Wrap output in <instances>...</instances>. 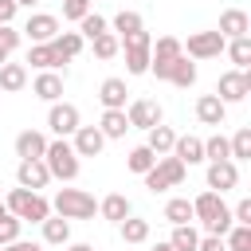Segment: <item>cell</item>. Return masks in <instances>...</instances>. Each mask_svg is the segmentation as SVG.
I'll use <instances>...</instances> for the list:
<instances>
[{
    "mask_svg": "<svg viewBox=\"0 0 251 251\" xmlns=\"http://www.w3.org/2000/svg\"><path fill=\"white\" fill-rule=\"evenodd\" d=\"M43 165H47V173L59 176V180H75V176H78V153H75V145H71L67 137L47 141V149H43Z\"/></svg>",
    "mask_w": 251,
    "mask_h": 251,
    "instance_id": "cell-1",
    "label": "cell"
},
{
    "mask_svg": "<svg viewBox=\"0 0 251 251\" xmlns=\"http://www.w3.org/2000/svg\"><path fill=\"white\" fill-rule=\"evenodd\" d=\"M4 208L12 212V216H20V220H27V224H43L47 216H51V204L39 196V192H31V188H12L8 192V200H4Z\"/></svg>",
    "mask_w": 251,
    "mask_h": 251,
    "instance_id": "cell-2",
    "label": "cell"
},
{
    "mask_svg": "<svg viewBox=\"0 0 251 251\" xmlns=\"http://www.w3.org/2000/svg\"><path fill=\"white\" fill-rule=\"evenodd\" d=\"M184 173H188V165H180L176 157H157L153 169L141 173V176H145V188H149V192H165V188L184 184Z\"/></svg>",
    "mask_w": 251,
    "mask_h": 251,
    "instance_id": "cell-3",
    "label": "cell"
},
{
    "mask_svg": "<svg viewBox=\"0 0 251 251\" xmlns=\"http://www.w3.org/2000/svg\"><path fill=\"white\" fill-rule=\"evenodd\" d=\"M51 208H55L63 220H94V212H98L94 196L82 192V188H59V196H55Z\"/></svg>",
    "mask_w": 251,
    "mask_h": 251,
    "instance_id": "cell-4",
    "label": "cell"
},
{
    "mask_svg": "<svg viewBox=\"0 0 251 251\" xmlns=\"http://www.w3.org/2000/svg\"><path fill=\"white\" fill-rule=\"evenodd\" d=\"M122 51H126V71L129 75H149V47H153V35L141 27V31H129L118 39Z\"/></svg>",
    "mask_w": 251,
    "mask_h": 251,
    "instance_id": "cell-5",
    "label": "cell"
},
{
    "mask_svg": "<svg viewBox=\"0 0 251 251\" xmlns=\"http://www.w3.org/2000/svg\"><path fill=\"white\" fill-rule=\"evenodd\" d=\"M224 35L220 31H192L188 35V43H180V51L188 55V59H216V55H224Z\"/></svg>",
    "mask_w": 251,
    "mask_h": 251,
    "instance_id": "cell-6",
    "label": "cell"
},
{
    "mask_svg": "<svg viewBox=\"0 0 251 251\" xmlns=\"http://www.w3.org/2000/svg\"><path fill=\"white\" fill-rule=\"evenodd\" d=\"M247 94H251V75H247V71H227V75H220V82H216V98H220L224 106L243 102Z\"/></svg>",
    "mask_w": 251,
    "mask_h": 251,
    "instance_id": "cell-7",
    "label": "cell"
},
{
    "mask_svg": "<svg viewBox=\"0 0 251 251\" xmlns=\"http://www.w3.org/2000/svg\"><path fill=\"white\" fill-rule=\"evenodd\" d=\"M47 126H51V133L55 137H71L82 122H78V106H71V102H51V110H47Z\"/></svg>",
    "mask_w": 251,
    "mask_h": 251,
    "instance_id": "cell-8",
    "label": "cell"
},
{
    "mask_svg": "<svg viewBox=\"0 0 251 251\" xmlns=\"http://www.w3.org/2000/svg\"><path fill=\"white\" fill-rule=\"evenodd\" d=\"M47 180H51V173H47L43 157H27V161L16 165V184H20V188L39 192V188H47Z\"/></svg>",
    "mask_w": 251,
    "mask_h": 251,
    "instance_id": "cell-9",
    "label": "cell"
},
{
    "mask_svg": "<svg viewBox=\"0 0 251 251\" xmlns=\"http://www.w3.org/2000/svg\"><path fill=\"white\" fill-rule=\"evenodd\" d=\"M126 118H129V129H153V126H161V106L153 98H133Z\"/></svg>",
    "mask_w": 251,
    "mask_h": 251,
    "instance_id": "cell-10",
    "label": "cell"
},
{
    "mask_svg": "<svg viewBox=\"0 0 251 251\" xmlns=\"http://www.w3.org/2000/svg\"><path fill=\"white\" fill-rule=\"evenodd\" d=\"M20 35H27L31 43H51V39L59 35V20L47 16V12H35V16H27V24L20 27Z\"/></svg>",
    "mask_w": 251,
    "mask_h": 251,
    "instance_id": "cell-11",
    "label": "cell"
},
{
    "mask_svg": "<svg viewBox=\"0 0 251 251\" xmlns=\"http://www.w3.org/2000/svg\"><path fill=\"white\" fill-rule=\"evenodd\" d=\"M239 184V169H235V161H208V188L212 192H227V188H235Z\"/></svg>",
    "mask_w": 251,
    "mask_h": 251,
    "instance_id": "cell-12",
    "label": "cell"
},
{
    "mask_svg": "<svg viewBox=\"0 0 251 251\" xmlns=\"http://www.w3.org/2000/svg\"><path fill=\"white\" fill-rule=\"evenodd\" d=\"M71 137H75L71 145H75V153H78V157H98V153H102V145H106V137H102V129H98V126H78Z\"/></svg>",
    "mask_w": 251,
    "mask_h": 251,
    "instance_id": "cell-13",
    "label": "cell"
},
{
    "mask_svg": "<svg viewBox=\"0 0 251 251\" xmlns=\"http://www.w3.org/2000/svg\"><path fill=\"white\" fill-rule=\"evenodd\" d=\"M220 212H227V204H224V196L220 192H200L196 200H192V220H200V224H208V220H216Z\"/></svg>",
    "mask_w": 251,
    "mask_h": 251,
    "instance_id": "cell-14",
    "label": "cell"
},
{
    "mask_svg": "<svg viewBox=\"0 0 251 251\" xmlns=\"http://www.w3.org/2000/svg\"><path fill=\"white\" fill-rule=\"evenodd\" d=\"M180 165H200L204 161V141L200 137H192V133H184V137H176L173 141V149H169Z\"/></svg>",
    "mask_w": 251,
    "mask_h": 251,
    "instance_id": "cell-15",
    "label": "cell"
},
{
    "mask_svg": "<svg viewBox=\"0 0 251 251\" xmlns=\"http://www.w3.org/2000/svg\"><path fill=\"white\" fill-rule=\"evenodd\" d=\"M31 94L43 98V102H59V98H63V78H59L55 71H39L35 82H31Z\"/></svg>",
    "mask_w": 251,
    "mask_h": 251,
    "instance_id": "cell-16",
    "label": "cell"
},
{
    "mask_svg": "<svg viewBox=\"0 0 251 251\" xmlns=\"http://www.w3.org/2000/svg\"><path fill=\"white\" fill-rule=\"evenodd\" d=\"M196 118H200L204 126H224L227 106H224L216 94H200V98H196Z\"/></svg>",
    "mask_w": 251,
    "mask_h": 251,
    "instance_id": "cell-17",
    "label": "cell"
},
{
    "mask_svg": "<svg viewBox=\"0 0 251 251\" xmlns=\"http://www.w3.org/2000/svg\"><path fill=\"white\" fill-rule=\"evenodd\" d=\"M224 39H235V35H247L251 31V20H247V12H239V8H227L224 16H220V27H216Z\"/></svg>",
    "mask_w": 251,
    "mask_h": 251,
    "instance_id": "cell-18",
    "label": "cell"
},
{
    "mask_svg": "<svg viewBox=\"0 0 251 251\" xmlns=\"http://www.w3.org/2000/svg\"><path fill=\"white\" fill-rule=\"evenodd\" d=\"M51 51H55V59H59V67H63V63H71V59L82 51V35H78V31H59V35L51 39Z\"/></svg>",
    "mask_w": 251,
    "mask_h": 251,
    "instance_id": "cell-19",
    "label": "cell"
},
{
    "mask_svg": "<svg viewBox=\"0 0 251 251\" xmlns=\"http://www.w3.org/2000/svg\"><path fill=\"white\" fill-rule=\"evenodd\" d=\"M126 78H106L102 86H98V102L106 106V110H126Z\"/></svg>",
    "mask_w": 251,
    "mask_h": 251,
    "instance_id": "cell-20",
    "label": "cell"
},
{
    "mask_svg": "<svg viewBox=\"0 0 251 251\" xmlns=\"http://www.w3.org/2000/svg\"><path fill=\"white\" fill-rule=\"evenodd\" d=\"M43 149H47V137H43L39 129H24V133L16 137V157H20V161H27V157H43Z\"/></svg>",
    "mask_w": 251,
    "mask_h": 251,
    "instance_id": "cell-21",
    "label": "cell"
},
{
    "mask_svg": "<svg viewBox=\"0 0 251 251\" xmlns=\"http://www.w3.org/2000/svg\"><path fill=\"white\" fill-rule=\"evenodd\" d=\"M27 86V67L24 63H4L0 67V90L4 94H16V90H24Z\"/></svg>",
    "mask_w": 251,
    "mask_h": 251,
    "instance_id": "cell-22",
    "label": "cell"
},
{
    "mask_svg": "<svg viewBox=\"0 0 251 251\" xmlns=\"http://www.w3.org/2000/svg\"><path fill=\"white\" fill-rule=\"evenodd\" d=\"M169 82L180 86V90H188V86L196 82V63H188V55L173 59V67H169Z\"/></svg>",
    "mask_w": 251,
    "mask_h": 251,
    "instance_id": "cell-23",
    "label": "cell"
},
{
    "mask_svg": "<svg viewBox=\"0 0 251 251\" xmlns=\"http://www.w3.org/2000/svg\"><path fill=\"white\" fill-rule=\"evenodd\" d=\"M98 129H102V137H126V129H129V118H126V110H102V122H98Z\"/></svg>",
    "mask_w": 251,
    "mask_h": 251,
    "instance_id": "cell-24",
    "label": "cell"
},
{
    "mask_svg": "<svg viewBox=\"0 0 251 251\" xmlns=\"http://www.w3.org/2000/svg\"><path fill=\"white\" fill-rule=\"evenodd\" d=\"M98 212H102V220H110V224H122V220L129 216V200H126L122 192H110V196L98 204Z\"/></svg>",
    "mask_w": 251,
    "mask_h": 251,
    "instance_id": "cell-25",
    "label": "cell"
},
{
    "mask_svg": "<svg viewBox=\"0 0 251 251\" xmlns=\"http://www.w3.org/2000/svg\"><path fill=\"white\" fill-rule=\"evenodd\" d=\"M224 51H227V59L235 63V71H243V67L251 63V35H235V39H227Z\"/></svg>",
    "mask_w": 251,
    "mask_h": 251,
    "instance_id": "cell-26",
    "label": "cell"
},
{
    "mask_svg": "<svg viewBox=\"0 0 251 251\" xmlns=\"http://www.w3.org/2000/svg\"><path fill=\"white\" fill-rule=\"evenodd\" d=\"M67 239H71V220H63V216H55V220H51V216H47V220H43V243L63 247Z\"/></svg>",
    "mask_w": 251,
    "mask_h": 251,
    "instance_id": "cell-27",
    "label": "cell"
},
{
    "mask_svg": "<svg viewBox=\"0 0 251 251\" xmlns=\"http://www.w3.org/2000/svg\"><path fill=\"white\" fill-rule=\"evenodd\" d=\"M169 243H173V251H196L200 231H196L192 224H176V227H173V235H169Z\"/></svg>",
    "mask_w": 251,
    "mask_h": 251,
    "instance_id": "cell-28",
    "label": "cell"
},
{
    "mask_svg": "<svg viewBox=\"0 0 251 251\" xmlns=\"http://www.w3.org/2000/svg\"><path fill=\"white\" fill-rule=\"evenodd\" d=\"M27 63H31L35 71H55V67H59V59H55L51 43H31V51H27Z\"/></svg>",
    "mask_w": 251,
    "mask_h": 251,
    "instance_id": "cell-29",
    "label": "cell"
},
{
    "mask_svg": "<svg viewBox=\"0 0 251 251\" xmlns=\"http://www.w3.org/2000/svg\"><path fill=\"white\" fill-rule=\"evenodd\" d=\"M145 133H149V141H145V145H149L157 157H165V153L173 149V141H176V133H173L169 126H153V129H145Z\"/></svg>",
    "mask_w": 251,
    "mask_h": 251,
    "instance_id": "cell-30",
    "label": "cell"
},
{
    "mask_svg": "<svg viewBox=\"0 0 251 251\" xmlns=\"http://www.w3.org/2000/svg\"><path fill=\"white\" fill-rule=\"evenodd\" d=\"M118 227H122V239H126V243H145V239H149V220L126 216V220H122Z\"/></svg>",
    "mask_w": 251,
    "mask_h": 251,
    "instance_id": "cell-31",
    "label": "cell"
},
{
    "mask_svg": "<svg viewBox=\"0 0 251 251\" xmlns=\"http://www.w3.org/2000/svg\"><path fill=\"white\" fill-rule=\"evenodd\" d=\"M153 161H157V153L149 149V145H137V149H129V157H126V165H129V173H149L153 169Z\"/></svg>",
    "mask_w": 251,
    "mask_h": 251,
    "instance_id": "cell-32",
    "label": "cell"
},
{
    "mask_svg": "<svg viewBox=\"0 0 251 251\" xmlns=\"http://www.w3.org/2000/svg\"><path fill=\"white\" fill-rule=\"evenodd\" d=\"M204 161H231V145H227L224 133H212L204 141Z\"/></svg>",
    "mask_w": 251,
    "mask_h": 251,
    "instance_id": "cell-33",
    "label": "cell"
},
{
    "mask_svg": "<svg viewBox=\"0 0 251 251\" xmlns=\"http://www.w3.org/2000/svg\"><path fill=\"white\" fill-rule=\"evenodd\" d=\"M165 220H169L173 227H176V224H192V200H180V196L169 200V204H165Z\"/></svg>",
    "mask_w": 251,
    "mask_h": 251,
    "instance_id": "cell-34",
    "label": "cell"
},
{
    "mask_svg": "<svg viewBox=\"0 0 251 251\" xmlns=\"http://www.w3.org/2000/svg\"><path fill=\"white\" fill-rule=\"evenodd\" d=\"M90 43H94V55H98V59H114V55L122 51V43H118L114 31H102V35H94Z\"/></svg>",
    "mask_w": 251,
    "mask_h": 251,
    "instance_id": "cell-35",
    "label": "cell"
},
{
    "mask_svg": "<svg viewBox=\"0 0 251 251\" xmlns=\"http://www.w3.org/2000/svg\"><path fill=\"white\" fill-rule=\"evenodd\" d=\"M231 145V161H251V129H235V137L227 141Z\"/></svg>",
    "mask_w": 251,
    "mask_h": 251,
    "instance_id": "cell-36",
    "label": "cell"
},
{
    "mask_svg": "<svg viewBox=\"0 0 251 251\" xmlns=\"http://www.w3.org/2000/svg\"><path fill=\"white\" fill-rule=\"evenodd\" d=\"M224 243H227V251H251V227L247 224H231Z\"/></svg>",
    "mask_w": 251,
    "mask_h": 251,
    "instance_id": "cell-37",
    "label": "cell"
},
{
    "mask_svg": "<svg viewBox=\"0 0 251 251\" xmlns=\"http://www.w3.org/2000/svg\"><path fill=\"white\" fill-rule=\"evenodd\" d=\"M102 31H106V20H102L98 12H86V16L78 20V35H82V39H94V35H102Z\"/></svg>",
    "mask_w": 251,
    "mask_h": 251,
    "instance_id": "cell-38",
    "label": "cell"
},
{
    "mask_svg": "<svg viewBox=\"0 0 251 251\" xmlns=\"http://www.w3.org/2000/svg\"><path fill=\"white\" fill-rule=\"evenodd\" d=\"M114 31H118V39L129 35V31H141V16L137 12H118L114 16Z\"/></svg>",
    "mask_w": 251,
    "mask_h": 251,
    "instance_id": "cell-39",
    "label": "cell"
},
{
    "mask_svg": "<svg viewBox=\"0 0 251 251\" xmlns=\"http://www.w3.org/2000/svg\"><path fill=\"white\" fill-rule=\"evenodd\" d=\"M20 224H24V220H20V216H12V212H4V216H0V247H4V243H12V239H20Z\"/></svg>",
    "mask_w": 251,
    "mask_h": 251,
    "instance_id": "cell-40",
    "label": "cell"
},
{
    "mask_svg": "<svg viewBox=\"0 0 251 251\" xmlns=\"http://www.w3.org/2000/svg\"><path fill=\"white\" fill-rule=\"evenodd\" d=\"M20 43H24L20 27H12V24H0V51H8V55H12V51H16Z\"/></svg>",
    "mask_w": 251,
    "mask_h": 251,
    "instance_id": "cell-41",
    "label": "cell"
},
{
    "mask_svg": "<svg viewBox=\"0 0 251 251\" xmlns=\"http://www.w3.org/2000/svg\"><path fill=\"white\" fill-rule=\"evenodd\" d=\"M86 12H90V4H82V0H63V20H75V24H78Z\"/></svg>",
    "mask_w": 251,
    "mask_h": 251,
    "instance_id": "cell-42",
    "label": "cell"
},
{
    "mask_svg": "<svg viewBox=\"0 0 251 251\" xmlns=\"http://www.w3.org/2000/svg\"><path fill=\"white\" fill-rule=\"evenodd\" d=\"M196 251H227V243H224V235H200Z\"/></svg>",
    "mask_w": 251,
    "mask_h": 251,
    "instance_id": "cell-43",
    "label": "cell"
},
{
    "mask_svg": "<svg viewBox=\"0 0 251 251\" xmlns=\"http://www.w3.org/2000/svg\"><path fill=\"white\" fill-rule=\"evenodd\" d=\"M231 220H235V224H247V227H251V200H239V204L231 208Z\"/></svg>",
    "mask_w": 251,
    "mask_h": 251,
    "instance_id": "cell-44",
    "label": "cell"
},
{
    "mask_svg": "<svg viewBox=\"0 0 251 251\" xmlns=\"http://www.w3.org/2000/svg\"><path fill=\"white\" fill-rule=\"evenodd\" d=\"M0 251H43L39 243H31V239H12V243H4Z\"/></svg>",
    "mask_w": 251,
    "mask_h": 251,
    "instance_id": "cell-45",
    "label": "cell"
},
{
    "mask_svg": "<svg viewBox=\"0 0 251 251\" xmlns=\"http://www.w3.org/2000/svg\"><path fill=\"white\" fill-rule=\"evenodd\" d=\"M16 16V0H0V24H12Z\"/></svg>",
    "mask_w": 251,
    "mask_h": 251,
    "instance_id": "cell-46",
    "label": "cell"
},
{
    "mask_svg": "<svg viewBox=\"0 0 251 251\" xmlns=\"http://www.w3.org/2000/svg\"><path fill=\"white\" fill-rule=\"evenodd\" d=\"M67 251H94V247H90V243H71Z\"/></svg>",
    "mask_w": 251,
    "mask_h": 251,
    "instance_id": "cell-47",
    "label": "cell"
},
{
    "mask_svg": "<svg viewBox=\"0 0 251 251\" xmlns=\"http://www.w3.org/2000/svg\"><path fill=\"white\" fill-rule=\"evenodd\" d=\"M39 0H16V8H35Z\"/></svg>",
    "mask_w": 251,
    "mask_h": 251,
    "instance_id": "cell-48",
    "label": "cell"
},
{
    "mask_svg": "<svg viewBox=\"0 0 251 251\" xmlns=\"http://www.w3.org/2000/svg\"><path fill=\"white\" fill-rule=\"evenodd\" d=\"M153 251H173V243H157V247H153Z\"/></svg>",
    "mask_w": 251,
    "mask_h": 251,
    "instance_id": "cell-49",
    "label": "cell"
},
{
    "mask_svg": "<svg viewBox=\"0 0 251 251\" xmlns=\"http://www.w3.org/2000/svg\"><path fill=\"white\" fill-rule=\"evenodd\" d=\"M4 63H8V51H0V67H4Z\"/></svg>",
    "mask_w": 251,
    "mask_h": 251,
    "instance_id": "cell-50",
    "label": "cell"
},
{
    "mask_svg": "<svg viewBox=\"0 0 251 251\" xmlns=\"http://www.w3.org/2000/svg\"><path fill=\"white\" fill-rule=\"evenodd\" d=\"M4 212H8V208H4V200H0V216H4Z\"/></svg>",
    "mask_w": 251,
    "mask_h": 251,
    "instance_id": "cell-51",
    "label": "cell"
},
{
    "mask_svg": "<svg viewBox=\"0 0 251 251\" xmlns=\"http://www.w3.org/2000/svg\"><path fill=\"white\" fill-rule=\"evenodd\" d=\"M82 4H90V0H82Z\"/></svg>",
    "mask_w": 251,
    "mask_h": 251,
    "instance_id": "cell-52",
    "label": "cell"
}]
</instances>
